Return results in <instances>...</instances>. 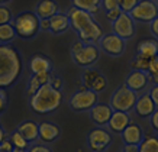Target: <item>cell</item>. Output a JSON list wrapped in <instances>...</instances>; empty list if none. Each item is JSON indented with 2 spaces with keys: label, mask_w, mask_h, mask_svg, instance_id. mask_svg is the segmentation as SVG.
<instances>
[{
  "label": "cell",
  "mask_w": 158,
  "mask_h": 152,
  "mask_svg": "<svg viewBox=\"0 0 158 152\" xmlns=\"http://www.w3.org/2000/svg\"><path fill=\"white\" fill-rule=\"evenodd\" d=\"M67 14L70 18V23H71L73 29L78 35V39L84 43H96L105 35L102 26L93 19V14H90L86 10L77 9L71 6L68 9Z\"/></svg>",
  "instance_id": "1"
},
{
  "label": "cell",
  "mask_w": 158,
  "mask_h": 152,
  "mask_svg": "<svg viewBox=\"0 0 158 152\" xmlns=\"http://www.w3.org/2000/svg\"><path fill=\"white\" fill-rule=\"evenodd\" d=\"M22 58L18 49L9 43H0V88L13 86L22 74Z\"/></svg>",
  "instance_id": "2"
},
{
  "label": "cell",
  "mask_w": 158,
  "mask_h": 152,
  "mask_svg": "<svg viewBox=\"0 0 158 152\" xmlns=\"http://www.w3.org/2000/svg\"><path fill=\"white\" fill-rule=\"evenodd\" d=\"M62 103V91L54 88L49 83L41 86L35 94L31 96L29 105L31 109L38 114L52 113L61 106Z\"/></svg>",
  "instance_id": "3"
},
{
  "label": "cell",
  "mask_w": 158,
  "mask_h": 152,
  "mask_svg": "<svg viewBox=\"0 0 158 152\" xmlns=\"http://www.w3.org/2000/svg\"><path fill=\"white\" fill-rule=\"evenodd\" d=\"M12 25L15 28L16 36L23 39H31L39 32V18L35 12H22L13 20Z\"/></svg>",
  "instance_id": "4"
},
{
  "label": "cell",
  "mask_w": 158,
  "mask_h": 152,
  "mask_svg": "<svg viewBox=\"0 0 158 152\" xmlns=\"http://www.w3.org/2000/svg\"><path fill=\"white\" fill-rule=\"evenodd\" d=\"M136 97H138V94L135 91H132L126 86H122L113 91V94L110 97L109 106L115 112H126L128 113L131 110H134Z\"/></svg>",
  "instance_id": "5"
},
{
  "label": "cell",
  "mask_w": 158,
  "mask_h": 152,
  "mask_svg": "<svg viewBox=\"0 0 158 152\" xmlns=\"http://www.w3.org/2000/svg\"><path fill=\"white\" fill-rule=\"evenodd\" d=\"M97 100H99V96L93 90H89V88L78 90L71 96L70 107L76 112H87L94 105H97Z\"/></svg>",
  "instance_id": "6"
},
{
  "label": "cell",
  "mask_w": 158,
  "mask_h": 152,
  "mask_svg": "<svg viewBox=\"0 0 158 152\" xmlns=\"http://www.w3.org/2000/svg\"><path fill=\"white\" fill-rule=\"evenodd\" d=\"M132 19L136 22H151L158 16V5L154 0H139L138 5L129 12Z\"/></svg>",
  "instance_id": "7"
},
{
  "label": "cell",
  "mask_w": 158,
  "mask_h": 152,
  "mask_svg": "<svg viewBox=\"0 0 158 152\" xmlns=\"http://www.w3.org/2000/svg\"><path fill=\"white\" fill-rule=\"evenodd\" d=\"M99 55H100V51L96 43H84L78 52L73 54V60L77 65L83 67V68H89L93 64H96Z\"/></svg>",
  "instance_id": "8"
},
{
  "label": "cell",
  "mask_w": 158,
  "mask_h": 152,
  "mask_svg": "<svg viewBox=\"0 0 158 152\" xmlns=\"http://www.w3.org/2000/svg\"><path fill=\"white\" fill-rule=\"evenodd\" d=\"M112 29L113 33L122 39H129L135 35V20L129 13L122 12L119 18L115 22H112Z\"/></svg>",
  "instance_id": "9"
},
{
  "label": "cell",
  "mask_w": 158,
  "mask_h": 152,
  "mask_svg": "<svg viewBox=\"0 0 158 152\" xmlns=\"http://www.w3.org/2000/svg\"><path fill=\"white\" fill-rule=\"evenodd\" d=\"M100 48L105 51L106 54H109L112 57H119L125 52V39H122L120 36L115 35V33H107L103 35L102 39L99 41Z\"/></svg>",
  "instance_id": "10"
},
{
  "label": "cell",
  "mask_w": 158,
  "mask_h": 152,
  "mask_svg": "<svg viewBox=\"0 0 158 152\" xmlns=\"http://www.w3.org/2000/svg\"><path fill=\"white\" fill-rule=\"evenodd\" d=\"M112 142V136L110 133L106 130V129L102 128H96L93 129L89 136H87V143H89V148H90L93 152H102L103 149L110 145Z\"/></svg>",
  "instance_id": "11"
},
{
  "label": "cell",
  "mask_w": 158,
  "mask_h": 152,
  "mask_svg": "<svg viewBox=\"0 0 158 152\" xmlns=\"http://www.w3.org/2000/svg\"><path fill=\"white\" fill-rule=\"evenodd\" d=\"M149 76L147 74V71H139V70H134L131 71L125 80V86L131 88L132 91H135L136 94L144 91L149 84Z\"/></svg>",
  "instance_id": "12"
},
{
  "label": "cell",
  "mask_w": 158,
  "mask_h": 152,
  "mask_svg": "<svg viewBox=\"0 0 158 152\" xmlns=\"http://www.w3.org/2000/svg\"><path fill=\"white\" fill-rule=\"evenodd\" d=\"M89 112H90V117L93 120V123H96L97 126H106L110 119V116H112V113H113V109L109 105L97 103Z\"/></svg>",
  "instance_id": "13"
},
{
  "label": "cell",
  "mask_w": 158,
  "mask_h": 152,
  "mask_svg": "<svg viewBox=\"0 0 158 152\" xmlns=\"http://www.w3.org/2000/svg\"><path fill=\"white\" fill-rule=\"evenodd\" d=\"M38 130H39L38 139L44 143L54 142L61 135V129L58 128L55 123H51V122H41L38 125Z\"/></svg>",
  "instance_id": "14"
},
{
  "label": "cell",
  "mask_w": 158,
  "mask_h": 152,
  "mask_svg": "<svg viewBox=\"0 0 158 152\" xmlns=\"http://www.w3.org/2000/svg\"><path fill=\"white\" fill-rule=\"evenodd\" d=\"M155 109H157V106L154 105L152 99H151V96H149L148 93L141 94V96L136 97L134 110L136 112L138 116H141V117H149V116L154 113V110Z\"/></svg>",
  "instance_id": "15"
},
{
  "label": "cell",
  "mask_w": 158,
  "mask_h": 152,
  "mask_svg": "<svg viewBox=\"0 0 158 152\" xmlns=\"http://www.w3.org/2000/svg\"><path fill=\"white\" fill-rule=\"evenodd\" d=\"M29 70L32 74L52 72V62L48 57H45L42 54H35L29 60Z\"/></svg>",
  "instance_id": "16"
},
{
  "label": "cell",
  "mask_w": 158,
  "mask_h": 152,
  "mask_svg": "<svg viewBox=\"0 0 158 152\" xmlns=\"http://www.w3.org/2000/svg\"><path fill=\"white\" fill-rule=\"evenodd\" d=\"M120 135H122V141L125 142V145H139L141 141L144 139V132L141 126L132 122L122 130Z\"/></svg>",
  "instance_id": "17"
},
{
  "label": "cell",
  "mask_w": 158,
  "mask_h": 152,
  "mask_svg": "<svg viewBox=\"0 0 158 152\" xmlns=\"http://www.w3.org/2000/svg\"><path fill=\"white\" fill-rule=\"evenodd\" d=\"M158 52V41L157 39H144L136 45V55L145 58L148 61H152L154 58H157Z\"/></svg>",
  "instance_id": "18"
},
{
  "label": "cell",
  "mask_w": 158,
  "mask_h": 152,
  "mask_svg": "<svg viewBox=\"0 0 158 152\" xmlns=\"http://www.w3.org/2000/svg\"><path fill=\"white\" fill-rule=\"evenodd\" d=\"M129 123L131 117L126 112H115L113 110V113H112L109 122H107V128L115 133H122V130Z\"/></svg>",
  "instance_id": "19"
},
{
  "label": "cell",
  "mask_w": 158,
  "mask_h": 152,
  "mask_svg": "<svg viewBox=\"0 0 158 152\" xmlns=\"http://www.w3.org/2000/svg\"><path fill=\"white\" fill-rule=\"evenodd\" d=\"M71 28L70 18L67 13H55L52 18H49V31L52 33H64Z\"/></svg>",
  "instance_id": "20"
},
{
  "label": "cell",
  "mask_w": 158,
  "mask_h": 152,
  "mask_svg": "<svg viewBox=\"0 0 158 152\" xmlns=\"http://www.w3.org/2000/svg\"><path fill=\"white\" fill-rule=\"evenodd\" d=\"M16 130H18V132H19L29 143L38 141V136H39L38 123H35V122H32V120L22 122V123L18 126V129H16Z\"/></svg>",
  "instance_id": "21"
},
{
  "label": "cell",
  "mask_w": 158,
  "mask_h": 152,
  "mask_svg": "<svg viewBox=\"0 0 158 152\" xmlns=\"http://www.w3.org/2000/svg\"><path fill=\"white\" fill-rule=\"evenodd\" d=\"M35 13L39 19H49L55 13H58V5L54 0H41L36 5Z\"/></svg>",
  "instance_id": "22"
},
{
  "label": "cell",
  "mask_w": 158,
  "mask_h": 152,
  "mask_svg": "<svg viewBox=\"0 0 158 152\" xmlns=\"http://www.w3.org/2000/svg\"><path fill=\"white\" fill-rule=\"evenodd\" d=\"M51 78H52V72H41V74H32L31 76V78H29V83H28V94L32 96L36 93V90H38L41 86H44V84H47V83H49L51 81Z\"/></svg>",
  "instance_id": "23"
},
{
  "label": "cell",
  "mask_w": 158,
  "mask_h": 152,
  "mask_svg": "<svg viewBox=\"0 0 158 152\" xmlns=\"http://www.w3.org/2000/svg\"><path fill=\"white\" fill-rule=\"evenodd\" d=\"M139 152H158V138L151 133L144 135V139L138 145Z\"/></svg>",
  "instance_id": "24"
},
{
  "label": "cell",
  "mask_w": 158,
  "mask_h": 152,
  "mask_svg": "<svg viewBox=\"0 0 158 152\" xmlns=\"http://www.w3.org/2000/svg\"><path fill=\"white\" fill-rule=\"evenodd\" d=\"M102 0H73V6L77 9H81L89 12L90 14H94L99 10Z\"/></svg>",
  "instance_id": "25"
},
{
  "label": "cell",
  "mask_w": 158,
  "mask_h": 152,
  "mask_svg": "<svg viewBox=\"0 0 158 152\" xmlns=\"http://www.w3.org/2000/svg\"><path fill=\"white\" fill-rule=\"evenodd\" d=\"M15 38H16V32H15V28H13V25H12V22L10 23L0 25V43L2 45L10 43Z\"/></svg>",
  "instance_id": "26"
},
{
  "label": "cell",
  "mask_w": 158,
  "mask_h": 152,
  "mask_svg": "<svg viewBox=\"0 0 158 152\" xmlns=\"http://www.w3.org/2000/svg\"><path fill=\"white\" fill-rule=\"evenodd\" d=\"M100 74V71H97V70H93V68H86L84 71H83L81 74V83H83V86L86 87V88H89L90 90V87L91 84H93V81L96 80V77Z\"/></svg>",
  "instance_id": "27"
},
{
  "label": "cell",
  "mask_w": 158,
  "mask_h": 152,
  "mask_svg": "<svg viewBox=\"0 0 158 152\" xmlns=\"http://www.w3.org/2000/svg\"><path fill=\"white\" fill-rule=\"evenodd\" d=\"M9 141L12 142L13 148H19V149H29V142L26 139L20 135L18 130H15V132L10 133L9 136Z\"/></svg>",
  "instance_id": "28"
},
{
  "label": "cell",
  "mask_w": 158,
  "mask_h": 152,
  "mask_svg": "<svg viewBox=\"0 0 158 152\" xmlns=\"http://www.w3.org/2000/svg\"><path fill=\"white\" fill-rule=\"evenodd\" d=\"M149 62L151 61L145 60V58L139 57V55H135V58L132 60V62H131V68H132V70H139V71H147Z\"/></svg>",
  "instance_id": "29"
},
{
  "label": "cell",
  "mask_w": 158,
  "mask_h": 152,
  "mask_svg": "<svg viewBox=\"0 0 158 152\" xmlns=\"http://www.w3.org/2000/svg\"><path fill=\"white\" fill-rule=\"evenodd\" d=\"M106 87H107V80H106V77L103 76V74H99V76L96 77V80L93 81L90 90H93L94 93H100V91L105 90Z\"/></svg>",
  "instance_id": "30"
},
{
  "label": "cell",
  "mask_w": 158,
  "mask_h": 152,
  "mask_svg": "<svg viewBox=\"0 0 158 152\" xmlns=\"http://www.w3.org/2000/svg\"><path fill=\"white\" fill-rule=\"evenodd\" d=\"M147 74L149 76V80L154 81V84H158V58H154L152 61L149 62Z\"/></svg>",
  "instance_id": "31"
},
{
  "label": "cell",
  "mask_w": 158,
  "mask_h": 152,
  "mask_svg": "<svg viewBox=\"0 0 158 152\" xmlns=\"http://www.w3.org/2000/svg\"><path fill=\"white\" fill-rule=\"evenodd\" d=\"M12 12H10L6 6L0 5V25H5V23H10L12 22Z\"/></svg>",
  "instance_id": "32"
},
{
  "label": "cell",
  "mask_w": 158,
  "mask_h": 152,
  "mask_svg": "<svg viewBox=\"0 0 158 152\" xmlns=\"http://www.w3.org/2000/svg\"><path fill=\"white\" fill-rule=\"evenodd\" d=\"M139 0H119V9L125 13H129L135 6L138 5Z\"/></svg>",
  "instance_id": "33"
},
{
  "label": "cell",
  "mask_w": 158,
  "mask_h": 152,
  "mask_svg": "<svg viewBox=\"0 0 158 152\" xmlns=\"http://www.w3.org/2000/svg\"><path fill=\"white\" fill-rule=\"evenodd\" d=\"M120 13H122V10H120L119 7H115V9L106 10V18H107V20H110V22H115L120 16Z\"/></svg>",
  "instance_id": "34"
},
{
  "label": "cell",
  "mask_w": 158,
  "mask_h": 152,
  "mask_svg": "<svg viewBox=\"0 0 158 152\" xmlns=\"http://www.w3.org/2000/svg\"><path fill=\"white\" fill-rule=\"evenodd\" d=\"M7 93L5 91V88H0V114L6 110V106H7Z\"/></svg>",
  "instance_id": "35"
},
{
  "label": "cell",
  "mask_w": 158,
  "mask_h": 152,
  "mask_svg": "<svg viewBox=\"0 0 158 152\" xmlns=\"http://www.w3.org/2000/svg\"><path fill=\"white\" fill-rule=\"evenodd\" d=\"M102 5H103L105 10H110L119 7V0H102Z\"/></svg>",
  "instance_id": "36"
},
{
  "label": "cell",
  "mask_w": 158,
  "mask_h": 152,
  "mask_svg": "<svg viewBox=\"0 0 158 152\" xmlns=\"http://www.w3.org/2000/svg\"><path fill=\"white\" fill-rule=\"evenodd\" d=\"M148 94L151 96V99H152V101H154V105L158 107V84H154V86L149 88Z\"/></svg>",
  "instance_id": "37"
},
{
  "label": "cell",
  "mask_w": 158,
  "mask_h": 152,
  "mask_svg": "<svg viewBox=\"0 0 158 152\" xmlns=\"http://www.w3.org/2000/svg\"><path fill=\"white\" fill-rule=\"evenodd\" d=\"M149 29H151V33L154 35V39L158 41V16L149 22Z\"/></svg>",
  "instance_id": "38"
},
{
  "label": "cell",
  "mask_w": 158,
  "mask_h": 152,
  "mask_svg": "<svg viewBox=\"0 0 158 152\" xmlns=\"http://www.w3.org/2000/svg\"><path fill=\"white\" fill-rule=\"evenodd\" d=\"M28 152H54V151L49 149L48 146H45V145H34V146L29 148Z\"/></svg>",
  "instance_id": "39"
},
{
  "label": "cell",
  "mask_w": 158,
  "mask_h": 152,
  "mask_svg": "<svg viewBox=\"0 0 158 152\" xmlns=\"http://www.w3.org/2000/svg\"><path fill=\"white\" fill-rule=\"evenodd\" d=\"M149 122H151L152 129H155V130L158 132V107L154 110V113L149 116Z\"/></svg>",
  "instance_id": "40"
},
{
  "label": "cell",
  "mask_w": 158,
  "mask_h": 152,
  "mask_svg": "<svg viewBox=\"0 0 158 152\" xmlns=\"http://www.w3.org/2000/svg\"><path fill=\"white\" fill-rule=\"evenodd\" d=\"M49 84H51L54 88H57V90H62V80L60 77H52L51 81H49Z\"/></svg>",
  "instance_id": "41"
},
{
  "label": "cell",
  "mask_w": 158,
  "mask_h": 152,
  "mask_svg": "<svg viewBox=\"0 0 158 152\" xmlns=\"http://www.w3.org/2000/svg\"><path fill=\"white\" fill-rule=\"evenodd\" d=\"M83 45H84V42H83V41H80V39H78L77 42H74V43H73V47H71V54L78 52V51L83 48Z\"/></svg>",
  "instance_id": "42"
},
{
  "label": "cell",
  "mask_w": 158,
  "mask_h": 152,
  "mask_svg": "<svg viewBox=\"0 0 158 152\" xmlns=\"http://www.w3.org/2000/svg\"><path fill=\"white\" fill-rule=\"evenodd\" d=\"M39 31H49V19H39Z\"/></svg>",
  "instance_id": "43"
},
{
  "label": "cell",
  "mask_w": 158,
  "mask_h": 152,
  "mask_svg": "<svg viewBox=\"0 0 158 152\" xmlns=\"http://www.w3.org/2000/svg\"><path fill=\"white\" fill-rule=\"evenodd\" d=\"M0 146L3 148V149H6V151H13V145H12V142H10L9 139H3V142L0 143Z\"/></svg>",
  "instance_id": "44"
},
{
  "label": "cell",
  "mask_w": 158,
  "mask_h": 152,
  "mask_svg": "<svg viewBox=\"0 0 158 152\" xmlns=\"http://www.w3.org/2000/svg\"><path fill=\"white\" fill-rule=\"evenodd\" d=\"M122 152H139L138 145H125Z\"/></svg>",
  "instance_id": "45"
},
{
  "label": "cell",
  "mask_w": 158,
  "mask_h": 152,
  "mask_svg": "<svg viewBox=\"0 0 158 152\" xmlns=\"http://www.w3.org/2000/svg\"><path fill=\"white\" fill-rule=\"evenodd\" d=\"M3 139H6V133H5V129H3L2 123H0V143L3 142Z\"/></svg>",
  "instance_id": "46"
},
{
  "label": "cell",
  "mask_w": 158,
  "mask_h": 152,
  "mask_svg": "<svg viewBox=\"0 0 158 152\" xmlns=\"http://www.w3.org/2000/svg\"><path fill=\"white\" fill-rule=\"evenodd\" d=\"M12 152H28V149H19V148H13Z\"/></svg>",
  "instance_id": "47"
},
{
  "label": "cell",
  "mask_w": 158,
  "mask_h": 152,
  "mask_svg": "<svg viewBox=\"0 0 158 152\" xmlns=\"http://www.w3.org/2000/svg\"><path fill=\"white\" fill-rule=\"evenodd\" d=\"M7 2H10V0H0V5H5V3H7Z\"/></svg>",
  "instance_id": "48"
},
{
  "label": "cell",
  "mask_w": 158,
  "mask_h": 152,
  "mask_svg": "<svg viewBox=\"0 0 158 152\" xmlns=\"http://www.w3.org/2000/svg\"><path fill=\"white\" fill-rule=\"evenodd\" d=\"M0 152H10V151H6V149H3V148L0 146Z\"/></svg>",
  "instance_id": "49"
},
{
  "label": "cell",
  "mask_w": 158,
  "mask_h": 152,
  "mask_svg": "<svg viewBox=\"0 0 158 152\" xmlns=\"http://www.w3.org/2000/svg\"><path fill=\"white\" fill-rule=\"evenodd\" d=\"M157 58H158V52H157Z\"/></svg>",
  "instance_id": "50"
},
{
  "label": "cell",
  "mask_w": 158,
  "mask_h": 152,
  "mask_svg": "<svg viewBox=\"0 0 158 152\" xmlns=\"http://www.w3.org/2000/svg\"><path fill=\"white\" fill-rule=\"evenodd\" d=\"M157 5H158V0H157Z\"/></svg>",
  "instance_id": "51"
}]
</instances>
